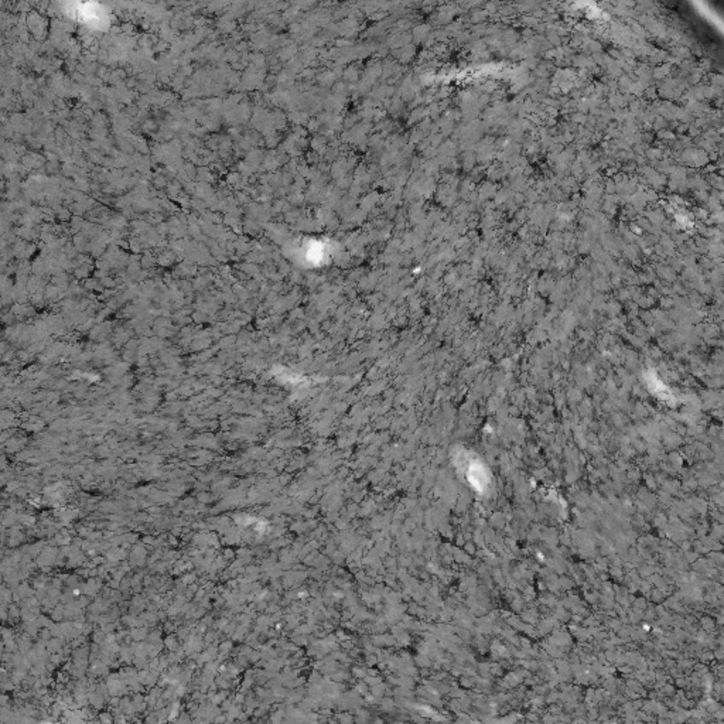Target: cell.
I'll return each instance as SVG.
<instances>
[{
  "label": "cell",
  "mask_w": 724,
  "mask_h": 724,
  "mask_svg": "<svg viewBox=\"0 0 724 724\" xmlns=\"http://www.w3.org/2000/svg\"><path fill=\"white\" fill-rule=\"evenodd\" d=\"M78 8L74 11L78 16V20L82 25H87L89 27H98L102 29L105 25H108L106 12L102 6L96 4H85V5H77Z\"/></svg>",
  "instance_id": "6da1fadb"
}]
</instances>
